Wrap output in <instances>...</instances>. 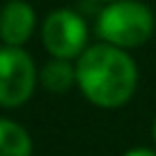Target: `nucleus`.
Returning <instances> with one entry per match:
<instances>
[{"instance_id": "nucleus-10", "label": "nucleus", "mask_w": 156, "mask_h": 156, "mask_svg": "<svg viewBox=\"0 0 156 156\" xmlns=\"http://www.w3.org/2000/svg\"><path fill=\"white\" fill-rule=\"evenodd\" d=\"M101 2H112V0H101Z\"/></svg>"}, {"instance_id": "nucleus-9", "label": "nucleus", "mask_w": 156, "mask_h": 156, "mask_svg": "<svg viewBox=\"0 0 156 156\" xmlns=\"http://www.w3.org/2000/svg\"><path fill=\"white\" fill-rule=\"evenodd\" d=\"M151 138H154V145H156V117H154V122H151Z\"/></svg>"}, {"instance_id": "nucleus-5", "label": "nucleus", "mask_w": 156, "mask_h": 156, "mask_svg": "<svg viewBox=\"0 0 156 156\" xmlns=\"http://www.w3.org/2000/svg\"><path fill=\"white\" fill-rule=\"evenodd\" d=\"M37 30L34 7L25 0H7L0 7V41L5 46H25Z\"/></svg>"}, {"instance_id": "nucleus-7", "label": "nucleus", "mask_w": 156, "mask_h": 156, "mask_svg": "<svg viewBox=\"0 0 156 156\" xmlns=\"http://www.w3.org/2000/svg\"><path fill=\"white\" fill-rule=\"evenodd\" d=\"M0 156H32L30 133L7 117H0Z\"/></svg>"}, {"instance_id": "nucleus-6", "label": "nucleus", "mask_w": 156, "mask_h": 156, "mask_svg": "<svg viewBox=\"0 0 156 156\" xmlns=\"http://www.w3.org/2000/svg\"><path fill=\"white\" fill-rule=\"evenodd\" d=\"M39 85L51 94H64L76 85V62L64 58H51L39 69Z\"/></svg>"}, {"instance_id": "nucleus-8", "label": "nucleus", "mask_w": 156, "mask_h": 156, "mask_svg": "<svg viewBox=\"0 0 156 156\" xmlns=\"http://www.w3.org/2000/svg\"><path fill=\"white\" fill-rule=\"evenodd\" d=\"M122 156H156V149H149V147H133V149L124 151Z\"/></svg>"}, {"instance_id": "nucleus-1", "label": "nucleus", "mask_w": 156, "mask_h": 156, "mask_svg": "<svg viewBox=\"0 0 156 156\" xmlns=\"http://www.w3.org/2000/svg\"><path fill=\"white\" fill-rule=\"evenodd\" d=\"M138 64L126 48L99 41L76 58V87L97 108L126 106L138 90Z\"/></svg>"}, {"instance_id": "nucleus-3", "label": "nucleus", "mask_w": 156, "mask_h": 156, "mask_svg": "<svg viewBox=\"0 0 156 156\" xmlns=\"http://www.w3.org/2000/svg\"><path fill=\"white\" fill-rule=\"evenodd\" d=\"M39 85V69L23 46H0V106L21 108Z\"/></svg>"}, {"instance_id": "nucleus-4", "label": "nucleus", "mask_w": 156, "mask_h": 156, "mask_svg": "<svg viewBox=\"0 0 156 156\" xmlns=\"http://www.w3.org/2000/svg\"><path fill=\"white\" fill-rule=\"evenodd\" d=\"M87 21L69 7L48 12L41 23V44L51 58L76 60L87 48Z\"/></svg>"}, {"instance_id": "nucleus-2", "label": "nucleus", "mask_w": 156, "mask_h": 156, "mask_svg": "<svg viewBox=\"0 0 156 156\" xmlns=\"http://www.w3.org/2000/svg\"><path fill=\"white\" fill-rule=\"evenodd\" d=\"M156 30V16L149 5L140 0H112L106 2L97 16V34L101 41L119 48H140Z\"/></svg>"}]
</instances>
